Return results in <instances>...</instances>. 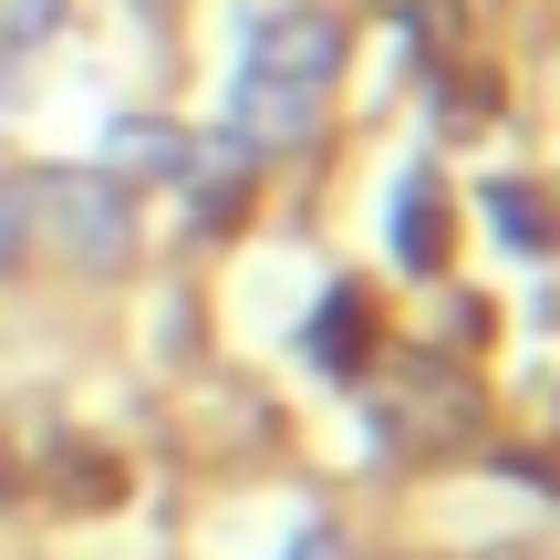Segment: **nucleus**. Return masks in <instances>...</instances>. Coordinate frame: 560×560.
Listing matches in <instances>:
<instances>
[{"mask_svg":"<svg viewBox=\"0 0 560 560\" xmlns=\"http://www.w3.org/2000/svg\"><path fill=\"white\" fill-rule=\"evenodd\" d=\"M32 219L94 270H115L125 249H136V208H125L115 177H32Z\"/></svg>","mask_w":560,"mask_h":560,"instance_id":"1","label":"nucleus"},{"mask_svg":"<svg viewBox=\"0 0 560 560\" xmlns=\"http://www.w3.org/2000/svg\"><path fill=\"white\" fill-rule=\"evenodd\" d=\"M405 11H416L425 32H446V21H457V0H405Z\"/></svg>","mask_w":560,"mask_h":560,"instance_id":"10","label":"nucleus"},{"mask_svg":"<svg viewBox=\"0 0 560 560\" xmlns=\"http://www.w3.org/2000/svg\"><path fill=\"white\" fill-rule=\"evenodd\" d=\"M249 73H260V83H291V94L322 104V83L342 73V32L322 11H280V21H260V42H249Z\"/></svg>","mask_w":560,"mask_h":560,"instance_id":"2","label":"nucleus"},{"mask_svg":"<svg viewBox=\"0 0 560 560\" xmlns=\"http://www.w3.org/2000/svg\"><path fill=\"white\" fill-rule=\"evenodd\" d=\"M229 125H240V145H249V156H260V145H291V136H312V94L240 73V104H229Z\"/></svg>","mask_w":560,"mask_h":560,"instance_id":"3","label":"nucleus"},{"mask_svg":"<svg viewBox=\"0 0 560 560\" xmlns=\"http://www.w3.org/2000/svg\"><path fill=\"white\" fill-rule=\"evenodd\" d=\"M395 249H405V270H436V249H446V229H436V187H405V208H395Z\"/></svg>","mask_w":560,"mask_h":560,"instance_id":"5","label":"nucleus"},{"mask_svg":"<svg viewBox=\"0 0 560 560\" xmlns=\"http://www.w3.org/2000/svg\"><path fill=\"white\" fill-rule=\"evenodd\" d=\"M62 0H0V52H32V42H52Z\"/></svg>","mask_w":560,"mask_h":560,"instance_id":"7","label":"nucleus"},{"mask_svg":"<svg viewBox=\"0 0 560 560\" xmlns=\"http://www.w3.org/2000/svg\"><path fill=\"white\" fill-rule=\"evenodd\" d=\"M488 208H499V240H520V249H540L550 229H540V198L529 187H488Z\"/></svg>","mask_w":560,"mask_h":560,"instance_id":"8","label":"nucleus"},{"mask_svg":"<svg viewBox=\"0 0 560 560\" xmlns=\"http://www.w3.org/2000/svg\"><path fill=\"white\" fill-rule=\"evenodd\" d=\"M312 363H332V374H353V363H363V301H353V291L312 322Z\"/></svg>","mask_w":560,"mask_h":560,"instance_id":"6","label":"nucleus"},{"mask_svg":"<svg viewBox=\"0 0 560 560\" xmlns=\"http://www.w3.org/2000/svg\"><path fill=\"white\" fill-rule=\"evenodd\" d=\"M177 156H187V145L166 136L156 115H125L115 136H104V166H115V177H125V166H136V177H166V166H177Z\"/></svg>","mask_w":560,"mask_h":560,"instance_id":"4","label":"nucleus"},{"mask_svg":"<svg viewBox=\"0 0 560 560\" xmlns=\"http://www.w3.org/2000/svg\"><path fill=\"white\" fill-rule=\"evenodd\" d=\"M291 560H342V540H332V529H301V540H291Z\"/></svg>","mask_w":560,"mask_h":560,"instance_id":"9","label":"nucleus"}]
</instances>
